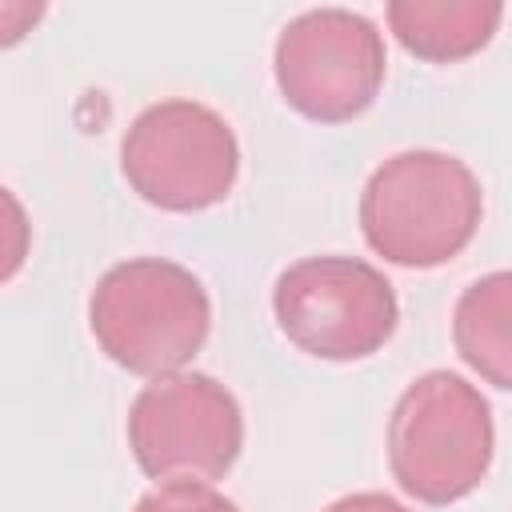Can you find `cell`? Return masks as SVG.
<instances>
[{
	"label": "cell",
	"mask_w": 512,
	"mask_h": 512,
	"mask_svg": "<svg viewBox=\"0 0 512 512\" xmlns=\"http://www.w3.org/2000/svg\"><path fill=\"white\" fill-rule=\"evenodd\" d=\"M452 344L484 384L512 392V268L488 272L460 292Z\"/></svg>",
	"instance_id": "obj_9"
},
{
	"label": "cell",
	"mask_w": 512,
	"mask_h": 512,
	"mask_svg": "<svg viewBox=\"0 0 512 512\" xmlns=\"http://www.w3.org/2000/svg\"><path fill=\"white\" fill-rule=\"evenodd\" d=\"M484 216L476 172L436 148L388 156L360 192V232L396 268H436L460 256Z\"/></svg>",
	"instance_id": "obj_1"
},
{
	"label": "cell",
	"mask_w": 512,
	"mask_h": 512,
	"mask_svg": "<svg viewBox=\"0 0 512 512\" xmlns=\"http://www.w3.org/2000/svg\"><path fill=\"white\" fill-rule=\"evenodd\" d=\"M120 172L140 200L164 212L220 204L240 172L236 132L200 100L148 104L120 140Z\"/></svg>",
	"instance_id": "obj_5"
},
{
	"label": "cell",
	"mask_w": 512,
	"mask_h": 512,
	"mask_svg": "<svg viewBox=\"0 0 512 512\" xmlns=\"http://www.w3.org/2000/svg\"><path fill=\"white\" fill-rule=\"evenodd\" d=\"M272 316L300 352L348 364L392 340L400 304L376 264L332 252L304 256L276 276Z\"/></svg>",
	"instance_id": "obj_4"
},
{
	"label": "cell",
	"mask_w": 512,
	"mask_h": 512,
	"mask_svg": "<svg viewBox=\"0 0 512 512\" xmlns=\"http://www.w3.org/2000/svg\"><path fill=\"white\" fill-rule=\"evenodd\" d=\"M128 448L148 480L212 484L244 448V412L216 376L172 372L136 392Z\"/></svg>",
	"instance_id": "obj_6"
},
{
	"label": "cell",
	"mask_w": 512,
	"mask_h": 512,
	"mask_svg": "<svg viewBox=\"0 0 512 512\" xmlns=\"http://www.w3.org/2000/svg\"><path fill=\"white\" fill-rule=\"evenodd\" d=\"M88 328L112 364L160 380L184 372V364L204 348L212 300L184 264L132 256L96 280Z\"/></svg>",
	"instance_id": "obj_2"
},
{
	"label": "cell",
	"mask_w": 512,
	"mask_h": 512,
	"mask_svg": "<svg viewBox=\"0 0 512 512\" xmlns=\"http://www.w3.org/2000/svg\"><path fill=\"white\" fill-rule=\"evenodd\" d=\"M132 512H240V508L212 484L172 480V484H156L148 496H140Z\"/></svg>",
	"instance_id": "obj_10"
},
{
	"label": "cell",
	"mask_w": 512,
	"mask_h": 512,
	"mask_svg": "<svg viewBox=\"0 0 512 512\" xmlns=\"http://www.w3.org/2000/svg\"><path fill=\"white\" fill-rule=\"evenodd\" d=\"M496 424L476 384L432 368L416 376L388 416L392 480L420 504L444 508L480 488L492 468Z\"/></svg>",
	"instance_id": "obj_3"
},
{
	"label": "cell",
	"mask_w": 512,
	"mask_h": 512,
	"mask_svg": "<svg viewBox=\"0 0 512 512\" xmlns=\"http://www.w3.org/2000/svg\"><path fill=\"white\" fill-rule=\"evenodd\" d=\"M504 20L496 0H392L388 28L404 52L428 64H456L488 48Z\"/></svg>",
	"instance_id": "obj_8"
},
{
	"label": "cell",
	"mask_w": 512,
	"mask_h": 512,
	"mask_svg": "<svg viewBox=\"0 0 512 512\" xmlns=\"http://www.w3.org/2000/svg\"><path fill=\"white\" fill-rule=\"evenodd\" d=\"M384 36L352 8H312L284 24L272 76L288 108L316 124H344L368 112L384 88Z\"/></svg>",
	"instance_id": "obj_7"
},
{
	"label": "cell",
	"mask_w": 512,
	"mask_h": 512,
	"mask_svg": "<svg viewBox=\"0 0 512 512\" xmlns=\"http://www.w3.org/2000/svg\"><path fill=\"white\" fill-rule=\"evenodd\" d=\"M324 512H412V508H404L400 500H392L384 492H352V496L332 500Z\"/></svg>",
	"instance_id": "obj_11"
}]
</instances>
